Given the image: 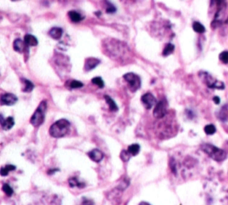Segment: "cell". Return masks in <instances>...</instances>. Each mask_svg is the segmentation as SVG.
Wrapping results in <instances>:
<instances>
[{
	"instance_id": "24",
	"label": "cell",
	"mask_w": 228,
	"mask_h": 205,
	"mask_svg": "<svg viewBox=\"0 0 228 205\" xmlns=\"http://www.w3.org/2000/svg\"><path fill=\"white\" fill-rule=\"evenodd\" d=\"M216 131H217L216 127L214 126L213 124H209V125L205 126V127H204V132L209 136H211L213 134H215Z\"/></svg>"
},
{
	"instance_id": "30",
	"label": "cell",
	"mask_w": 228,
	"mask_h": 205,
	"mask_svg": "<svg viewBox=\"0 0 228 205\" xmlns=\"http://www.w3.org/2000/svg\"><path fill=\"white\" fill-rule=\"evenodd\" d=\"M115 12H116V7L114 6L112 4L108 3L107 7H106V13H108V14H113Z\"/></svg>"
},
{
	"instance_id": "17",
	"label": "cell",
	"mask_w": 228,
	"mask_h": 205,
	"mask_svg": "<svg viewBox=\"0 0 228 205\" xmlns=\"http://www.w3.org/2000/svg\"><path fill=\"white\" fill-rule=\"evenodd\" d=\"M104 99H105L106 103L108 104L110 110L112 111H117L119 110V108H118V106H117L116 103L114 102L113 100H112V99L109 95H104Z\"/></svg>"
},
{
	"instance_id": "11",
	"label": "cell",
	"mask_w": 228,
	"mask_h": 205,
	"mask_svg": "<svg viewBox=\"0 0 228 205\" xmlns=\"http://www.w3.org/2000/svg\"><path fill=\"white\" fill-rule=\"evenodd\" d=\"M87 155H88V157L90 158L93 161H95V162H100L103 160V154L100 150H98V149H94V150L88 152Z\"/></svg>"
},
{
	"instance_id": "18",
	"label": "cell",
	"mask_w": 228,
	"mask_h": 205,
	"mask_svg": "<svg viewBox=\"0 0 228 205\" xmlns=\"http://www.w3.org/2000/svg\"><path fill=\"white\" fill-rule=\"evenodd\" d=\"M128 151L130 153V154L132 156H135L139 154L140 152V145L138 144H133L129 146Z\"/></svg>"
},
{
	"instance_id": "25",
	"label": "cell",
	"mask_w": 228,
	"mask_h": 205,
	"mask_svg": "<svg viewBox=\"0 0 228 205\" xmlns=\"http://www.w3.org/2000/svg\"><path fill=\"white\" fill-rule=\"evenodd\" d=\"M2 190L4 191V193H5V194H6L7 196H11V195H13V193H14V190H13V188H12L9 185H7V184L3 185Z\"/></svg>"
},
{
	"instance_id": "31",
	"label": "cell",
	"mask_w": 228,
	"mask_h": 205,
	"mask_svg": "<svg viewBox=\"0 0 228 205\" xmlns=\"http://www.w3.org/2000/svg\"><path fill=\"white\" fill-rule=\"evenodd\" d=\"M80 205H94V202L89 200V199H86V198H83L82 199V203Z\"/></svg>"
},
{
	"instance_id": "6",
	"label": "cell",
	"mask_w": 228,
	"mask_h": 205,
	"mask_svg": "<svg viewBox=\"0 0 228 205\" xmlns=\"http://www.w3.org/2000/svg\"><path fill=\"white\" fill-rule=\"evenodd\" d=\"M124 79L128 82L129 84V88L132 92H135L137 91L140 87H141V79L138 75L129 72V73H126L123 76Z\"/></svg>"
},
{
	"instance_id": "33",
	"label": "cell",
	"mask_w": 228,
	"mask_h": 205,
	"mask_svg": "<svg viewBox=\"0 0 228 205\" xmlns=\"http://www.w3.org/2000/svg\"><path fill=\"white\" fill-rule=\"evenodd\" d=\"M5 168L9 170V171H12V170H15V169H16V167L15 166H14V165H11V164H8V165H6L5 166Z\"/></svg>"
},
{
	"instance_id": "37",
	"label": "cell",
	"mask_w": 228,
	"mask_h": 205,
	"mask_svg": "<svg viewBox=\"0 0 228 205\" xmlns=\"http://www.w3.org/2000/svg\"><path fill=\"white\" fill-rule=\"evenodd\" d=\"M12 1H18V0H12Z\"/></svg>"
},
{
	"instance_id": "9",
	"label": "cell",
	"mask_w": 228,
	"mask_h": 205,
	"mask_svg": "<svg viewBox=\"0 0 228 205\" xmlns=\"http://www.w3.org/2000/svg\"><path fill=\"white\" fill-rule=\"evenodd\" d=\"M17 98L16 95L11 93H6L1 96V104L2 105H7V106H12L15 104H16Z\"/></svg>"
},
{
	"instance_id": "10",
	"label": "cell",
	"mask_w": 228,
	"mask_h": 205,
	"mask_svg": "<svg viewBox=\"0 0 228 205\" xmlns=\"http://www.w3.org/2000/svg\"><path fill=\"white\" fill-rule=\"evenodd\" d=\"M100 60L97 58H94V57H89L86 59L85 62V66H84V70L86 71H90L92 70H94L96 66L100 64Z\"/></svg>"
},
{
	"instance_id": "7",
	"label": "cell",
	"mask_w": 228,
	"mask_h": 205,
	"mask_svg": "<svg viewBox=\"0 0 228 205\" xmlns=\"http://www.w3.org/2000/svg\"><path fill=\"white\" fill-rule=\"evenodd\" d=\"M167 110H168V103L165 99H162L156 104L155 108L153 110V116L156 119H162L167 114Z\"/></svg>"
},
{
	"instance_id": "14",
	"label": "cell",
	"mask_w": 228,
	"mask_h": 205,
	"mask_svg": "<svg viewBox=\"0 0 228 205\" xmlns=\"http://www.w3.org/2000/svg\"><path fill=\"white\" fill-rule=\"evenodd\" d=\"M24 42L26 44V46L28 47H35L37 45V39L36 37H34L33 35L31 34H27L24 37Z\"/></svg>"
},
{
	"instance_id": "34",
	"label": "cell",
	"mask_w": 228,
	"mask_h": 205,
	"mask_svg": "<svg viewBox=\"0 0 228 205\" xmlns=\"http://www.w3.org/2000/svg\"><path fill=\"white\" fill-rule=\"evenodd\" d=\"M213 101H214V103H215L216 104H218L220 103V98H219L218 96H214Z\"/></svg>"
},
{
	"instance_id": "16",
	"label": "cell",
	"mask_w": 228,
	"mask_h": 205,
	"mask_svg": "<svg viewBox=\"0 0 228 205\" xmlns=\"http://www.w3.org/2000/svg\"><path fill=\"white\" fill-rule=\"evenodd\" d=\"M68 16L70 17V19L71 20V21L73 22H79L83 20V17L81 16V15L76 11H70L68 13Z\"/></svg>"
},
{
	"instance_id": "27",
	"label": "cell",
	"mask_w": 228,
	"mask_h": 205,
	"mask_svg": "<svg viewBox=\"0 0 228 205\" xmlns=\"http://www.w3.org/2000/svg\"><path fill=\"white\" fill-rule=\"evenodd\" d=\"M92 83H94L95 85H96L97 87L101 88H103L104 87V82L100 77H96V78L92 79Z\"/></svg>"
},
{
	"instance_id": "23",
	"label": "cell",
	"mask_w": 228,
	"mask_h": 205,
	"mask_svg": "<svg viewBox=\"0 0 228 205\" xmlns=\"http://www.w3.org/2000/svg\"><path fill=\"white\" fill-rule=\"evenodd\" d=\"M67 85H68L70 88H82V87L84 86L82 82L78 81V80H70V81L68 82Z\"/></svg>"
},
{
	"instance_id": "28",
	"label": "cell",
	"mask_w": 228,
	"mask_h": 205,
	"mask_svg": "<svg viewBox=\"0 0 228 205\" xmlns=\"http://www.w3.org/2000/svg\"><path fill=\"white\" fill-rule=\"evenodd\" d=\"M219 60L224 63H228V51H224L219 55Z\"/></svg>"
},
{
	"instance_id": "12",
	"label": "cell",
	"mask_w": 228,
	"mask_h": 205,
	"mask_svg": "<svg viewBox=\"0 0 228 205\" xmlns=\"http://www.w3.org/2000/svg\"><path fill=\"white\" fill-rule=\"evenodd\" d=\"M1 125L4 130H9L15 125V120L13 117H8L5 120H4L3 116L1 115Z\"/></svg>"
},
{
	"instance_id": "29",
	"label": "cell",
	"mask_w": 228,
	"mask_h": 205,
	"mask_svg": "<svg viewBox=\"0 0 228 205\" xmlns=\"http://www.w3.org/2000/svg\"><path fill=\"white\" fill-rule=\"evenodd\" d=\"M220 113H221V114H219V119H220L221 121H226L228 119V112L226 111L225 106L223 107L222 110L220 111Z\"/></svg>"
},
{
	"instance_id": "36",
	"label": "cell",
	"mask_w": 228,
	"mask_h": 205,
	"mask_svg": "<svg viewBox=\"0 0 228 205\" xmlns=\"http://www.w3.org/2000/svg\"><path fill=\"white\" fill-rule=\"evenodd\" d=\"M226 23H228V18H227V20L226 21Z\"/></svg>"
},
{
	"instance_id": "26",
	"label": "cell",
	"mask_w": 228,
	"mask_h": 205,
	"mask_svg": "<svg viewBox=\"0 0 228 205\" xmlns=\"http://www.w3.org/2000/svg\"><path fill=\"white\" fill-rule=\"evenodd\" d=\"M132 156L130 154V153L128 151V150H123L122 152H121V154H120V159L123 160V161H129V159Z\"/></svg>"
},
{
	"instance_id": "8",
	"label": "cell",
	"mask_w": 228,
	"mask_h": 205,
	"mask_svg": "<svg viewBox=\"0 0 228 205\" xmlns=\"http://www.w3.org/2000/svg\"><path fill=\"white\" fill-rule=\"evenodd\" d=\"M141 101L147 110H150L154 104H156V98L151 93H145L141 97Z\"/></svg>"
},
{
	"instance_id": "19",
	"label": "cell",
	"mask_w": 228,
	"mask_h": 205,
	"mask_svg": "<svg viewBox=\"0 0 228 205\" xmlns=\"http://www.w3.org/2000/svg\"><path fill=\"white\" fill-rule=\"evenodd\" d=\"M69 184H70V186L71 187H84L86 185L84 184V183H82V182H80L79 181V179L77 178V177H70V179H69Z\"/></svg>"
},
{
	"instance_id": "1",
	"label": "cell",
	"mask_w": 228,
	"mask_h": 205,
	"mask_svg": "<svg viewBox=\"0 0 228 205\" xmlns=\"http://www.w3.org/2000/svg\"><path fill=\"white\" fill-rule=\"evenodd\" d=\"M103 47L106 55L115 60H118L121 57H126L129 53V47L118 39H104L103 42Z\"/></svg>"
},
{
	"instance_id": "21",
	"label": "cell",
	"mask_w": 228,
	"mask_h": 205,
	"mask_svg": "<svg viewBox=\"0 0 228 205\" xmlns=\"http://www.w3.org/2000/svg\"><path fill=\"white\" fill-rule=\"evenodd\" d=\"M22 81L24 82V88H23V91H24V92H27V93L31 92L33 90V88H34V85H33L32 82L25 79H22Z\"/></svg>"
},
{
	"instance_id": "32",
	"label": "cell",
	"mask_w": 228,
	"mask_h": 205,
	"mask_svg": "<svg viewBox=\"0 0 228 205\" xmlns=\"http://www.w3.org/2000/svg\"><path fill=\"white\" fill-rule=\"evenodd\" d=\"M8 173H9V170H8L5 167H3V168L1 169V176L5 177V176H7Z\"/></svg>"
},
{
	"instance_id": "20",
	"label": "cell",
	"mask_w": 228,
	"mask_h": 205,
	"mask_svg": "<svg viewBox=\"0 0 228 205\" xmlns=\"http://www.w3.org/2000/svg\"><path fill=\"white\" fill-rule=\"evenodd\" d=\"M174 50H175L174 45L171 44V43H168L165 46V48H164V50H163L162 52V55L163 56H168L169 55H171L174 52Z\"/></svg>"
},
{
	"instance_id": "5",
	"label": "cell",
	"mask_w": 228,
	"mask_h": 205,
	"mask_svg": "<svg viewBox=\"0 0 228 205\" xmlns=\"http://www.w3.org/2000/svg\"><path fill=\"white\" fill-rule=\"evenodd\" d=\"M200 76L202 78L205 84L210 88H215V89H224L225 88V84L221 81H218L215 79L211 75H210L208 72H200Z\"/></svg>"
},
{
	"instance_id": "2",
	"label": "cell",
	"mask_w": 228,
	"mask_h": 205,
	"mask_svg": "<svg viewBox=\"0 0 228 205\" xmlns=\"http://www.w3.org/2000/svg\"><path fill=\"white\" fill-rule=\"evenodd\" d=\"M70 127V123L69 121H67L65 119L59 120L50 127L49 134H50V136H52L53 137H55V138L63 137L68 133Z\"/></svg>"
},
{
	"instance_id": "15",
	"label": "cell",
	"mask_w": 228,
	"mask_h": 205,
	"mask_svg": "<svg viewBox=\"0 0 228 205\" xmlns=\"http://www.w3.org/2000/svg\"><path fill=\"white\" fill-rule=\"evenodd\" d=\"M25 48H26V44H25L24 40L19 39V38L16 39V40H15V42H14V49L15 51L19 52V53H21V52H23L25 50Z\"/></svg>"
},
{
	"instance_id": "13",
	"label": "cell",
	"mask_w": 228,
	"mask_h": 205,
	"mask_svg": "<svg viewBox=\"0 0 228 205\" xmlns=\"http://www.w3.org/2000/svg\"><path fill=\"white\" fill-rule=\"evenodd\" d=\"M63 30L59 27H54L49 31V36L54 39H60L63 36Z\"/></svg>"
},
{
	"instance_id": "3",
	"label": "cell",
	"mask_w": 228,
	"mask_h": 205,
	"mask_svg": "<svg viewBox=\"0 0 228 205\" xmlns=\"http://www.w3.org/2000/svg\"><path fill=\"white\" fill-rule=\"evenodd\" d=\"M201 149L206 154H208L210 157L216 161H219V162L223 161L227 157V154L224 150L210 144H203L201 145Z\"/></svg>"
},
{
	"instance_id": "35",
	"label": "cell",
	"mask_w": 228,
	"mask_h": 205,
	"mask_svg": "<svg viewBox=\"0 0 228 205\" xmlns=\"http://www.w3.org/2000/svg\"><path fill=\"white\" fill-rule=\"evenodd\" d=\"M139 205H151L150 203H146V202H142Z\"/></svg>"
},
{
	"instance_id": "22",
	"label": "cell",
	"mask_w": 228,
	"mask_h": 205,
	"mask_svg": "<svg viewBox=\"0 0 228 205\" xmlns=\"http://www.w3.org/2000/svg\"><path fill=\"white\" fill-rule=\"evenodd\" d=\"M193 29H194V31L197 32V33H200V34L205 32V28H204V26H203L201 23L198 22V21L194 22V24H193Z\"/></svg>"
},
{
	"instance_id": "4",
	"label": "cell",
	"mask_w": 228,
	"mask_h": 205,
	"mask_svg": "<svg viewBox=\"0 0 228 205\" xmlns=\"http://www.w3.org/2000/svg\"><path fill=\"white\" fill-rule=\"evenodd\" d=\"M47 104L46 101H42L38 107L37 108V110L35 111V112L33 113V115L31 116V123L32 124L34 127H38L40 126L44 121H45V115H46V111H47Z\"/></svg>"
}]
</instances>
